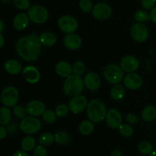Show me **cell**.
<instances>
[{
    "mask_svg": "<svg viewBox=\"0 0 156 156\" xmlns=\"http://www.w3.org/2000/svg\"><path fill=\"white\" fill-rule=\"evenodd\" d=\"M41 44L39 36L35 32L20 38L15 44V49L21 58L26 61H34L41 53Z\"/></svg>",
    "mask_w": 156,
    "mask_h": 156,
    "instance_id": "1",
    "label": "cell"
},
{
    "mask_svg": "<svg viewBox=\"0 0 156 156\" xmlns=\"http://www.w3.org/2000/svg\"><path fill=\"white\" fill-rule=\"evenodd\" d=\"M86 110L88 119L94 123L103 121L108 113L105 104L102 101L97 99H91L88 102Z\"/></svg>",
    "mask_w": 156,
    "mask_h": 156,
    "instance_id": "2",
    "label": "cell"
},
{
    "mask_svg": "<svg viewBox=\"0 0 156 156\" xmlns=\"http://www.w3.org/2000/svg\"><path fill=\"white\" fill-rule=\"evenodd\" d=\"M85 84L84 80L81 76L76 74H71L68 77L66 78L63 83V92L67 96L73 97V96L80 95L83 91Z\"/></svg>",
    "mask_w": 156,
    "mask_h": 156,
    "instance_id": "3",
    "label": "cell"
},
{
    "mask_svg": "<svg viewBox=\"0 0 156 156\" xmlns=\"http://www.w3.org/2000/svg\"><path fill=\"white\" fill-rule=\"evenodd\" d=\"M105 80L109 84L116 85L121 83L124 78V71L121 67L117 64H108L105 67L103 71Z\"/></svg>",
    "mask_w": 156,
    "mask_h": 156,
    "instance_id": "4",
    "label": "cell"
},
{
    "mask_svg": "<svg viewBox=\"0 0 156 156\" xmlns=\"http://www.w3.org/2000/svg\"><path fill=\"white\" fill-rule=\"evenodd\" d=\"M0 100L2 103L9 108L17 105L19 100V92L16 87L9 86L2 90L0 94Z\"/></svg>",
    "mask_w": 156,
    "mask_h": 156,
    "instance_id": "5",
    "label": "cell"
},
{
    "mask_svg": "<svg viewBox=\"0 0 156 156\" xmlns=\"http://www.w3.org/2000/svg\"><path fill=\"white\" fill-rule=\"evenodd\" d=\"M41 122L35 116H26L21 119L19 128L22 132L26 135H34L38 132L41 128Z\"/></svg>",
    "mask_w": 156,
    "mask_h": 156,
    "instance_id": "6",
    "label": "cell"
},
{
    "mask_svg": "<svg viewBox=\"0 0 156 156\" xmlns=\"http://www.w3.org/2000/svg\"><path fill=\"white\" fill-rule=\"evenodd\" d=\"M27 15L30 21L38 24L46 22L49 18L48 10L40 5L30 6L27 11Z\"/></svg>",
    "mask_w": 156,
    "mask_h": 156,
    "instance_id": "7",
    "label": "cell"
},
{
    "mask_svg": "<svg viewBox=\"0 0 156 156\" xmlns=\"http://www.w3.org/2000/svg\"><path fill=\"white\" fill-rule=\"evenodd\" d=\"M130 35L133 39L139 43H143L149 38V32L146 24L136 22L130 28Z\"/></svg>",
    "mask_w": 156,
    "mask_h": 156,
    "instance_id": "8",
    "label": "cell"
},
{
    "mask_svg": "<svg viewBox=\"0 0 156 156\" xmlns=\"http://www.w3.org/2000/svg\"><path fill=\"white\" fill-rule=\"evenodd\" d=\"M58 25L60 30L66 34H73L79 28V23L75 18L70 15H63L58 21Z\"/></svg>",
    "mask_w": 156,
    "mask_h": 156,
    "instance_id": "9",
    "label": "cell"
},
{
    "mask_svg": "<svg viewBox=\"0 0 156 156\" xmlns=\"http://www.w3.org/2000/svg\"><path fill=\"white\" fill-rule=\"evenodd\" d=\"M88 99L83 95H78L73 96L69 103V111L74 114H79L86 110L88 106Z\"/></svg>",
    "mask_w": 156,
    "mask_h": 156,
    "instance_id": "10",
    "label": "cell"
},
{
    "mask_svg": "<svg viewBox=\"0 0 156 156\" xmlns=\"http://www.w3.org/2000/svg\"><path fill=\"white\" fill-rule=\"evenodd\" d=\"M91 13L95 19L106 20L112 15V9L107 3L100 2L94 6Z\"/></svg>",
    "mask_w": 156,
    "mask_h": 156,
    "instance_id": "11",
    "label": "cell"
},
{
    "mask_svg": "<svg viewBox=\"0 0 156 156\" xmlns=\"http://www.w3.org/2000/svg\"><path fill=\"white\" fill-rule=\"evenodd\" d=\"M105 119L108 125L111 128H118L122 124L123 117L118 110L111 109L107 113Z\"/></svg>",
    "mask_w": 156,
    "mask_h": 156,
    "instance_id": "12",
    "label": "cell"
},
{
    "mask_svg": "<svg viewBox=\"0 0 156 156\" xmlns=\"http://www.w3.org/2000/svg\"><path fill=\"white\" fill-rule=\"evenodd\" d=\"M143 79L141 76L136 73H129L123 78V84L127 89L136 90L143 86Z\"/></svg>",
    "mask_w": 156,
    "mask_h": 156,
    "instance_id": "13",
    "label": "cell"
},
{
    "mask_svg": "<svg viewBox=\"0 0 156 156\" xmlns=\"http://www.w3.org/2000/svg\"><path fill=\"white\" fill-rule=\"evenodd\" d=\"M120 66L124 72L128 73H133L140 67V61L136 57L128 55L122 58Z\"/></svg>",
    "mask_w": 156,
    "mask_h": 156,
    "instance_id": "14",
    "label": "cell"
},
{
    "mask_svg": "<svg viewBox=\"0 0 156 156\" xmlns=\"http://www.w3.org/2000/svg\"><path fill=\"white\" fill-rule=\"evenodd\" d=\"M85 87L91 91H95L98 90L101 84V80L98 73L95 72H89L84 77Z\"/></svg>",
    "mask_w": 156,
    "mask_h": 156,
    "instance_id": "15",
    "label": "cell"
},
{
    "mask_svg": "<svg viewBox=\"0 0 156 156\" xmlns=\"http://www.w3.org/2000/svg\"><path fill=\"white\" fill-rule=\"evenodd\" d=\"M26 110L27 114L31 116L37 117L44 114V112L46 111V106L41 100H32L27 103Z\"/></svg>",
    "mask_w": 156,
    "mask_h": 156,
    "instance_id": "16",
    "label": "cell"
},
{
    "mask_svg": "<svg viewBox=\"0 0 156 156\" xmlns=\"http://www.w3.org/2000/svg\"><path fill=\"white\" fill-rule=\"evenodd\" d=\"M22 73L25 80L29 84H37L39 82L40 78H41V73H40L39 70L34 66L29 65L25 67L23 69Z\"/></svg>",
    "mask_w": 156,
    "mask_h": 156,
    "instance_id": "17",
    "label": "cell"
},
{
    "mask_svg": "<svg viewBox=\"0 0 156 156\" xmlns=\"http://www.w3.org/2000/svg\"><path fill=\"white\" fill-rule=\"evenodd\" d=\"M82 42L81 37L75 33L68 34L63 38L64 45L72 50H76L80 48L82 46Z\"/></svg>",
    "mask_w": 156,
    "mask_h": 156,
    "instance_id": "18",
    "label": "cell"
},
{
    "mask_svg": "<svg viewBox=\"0 0 156 156\" xmlns=\"http://www.w3.org/2000/svg\"><path fill=\"white\" fill-rule=\"evenodd\" d=\"M30 23V18H29L27 14L21 12L17 14L13 19V26L16 30L24 31L28 27Z\"/></svg>",
    "mask_w": 156,
    "mask_h": 156,
    "instance_id": "19",
    "label": "cell"
},
{
    "mask_svg": "<svg viewBox=\"0 0 156 156\" xmlns=\"http://www.w3.org/2000/svg\"><path fill=\"white\" fill-rule=\"evenodd\" d=\"M55 70L59 76L66 78L73 74V66L66 61H59L56 65Z\"/></svg>",
    "mask_w": 156,
    "mask_h": 156,
    "instance_id": "20",
    "label": "cell"
},
{
    "mask_svg": "<svg viewBox=\"0 0 156 156\" xmlns=\"http://www.w3.org/2000/svg\"><path fill=\"white\" fill-rule=\"evenodd\" d=\"M4 68L8 73L11 75H17L22 72V67L19 61L11 59L5 63Z\"/></svg>",
    "mask_w": 156,
    "mask_h": 156,
    "instance_id": "21",
    "label": "cell"
},
{
    "mask_svg": "<svg viewBox=\"0 0 156 156\" xmlns=\"http://www.w3.org/2000/svg\"><path fill=\"white\" fill-rule=\"evenodd\" d=\"M40 41L41 44L46 47H52L57 42V37L54 33L50 32H45L40 35Z\"/></svg>",
    "mask_w": 156,
    "mask_h": 156,
    "instance_id": "22",
    "label": "cell"
},
{
    "mask_svg": "<svg viewBox=\"0 0 156 156\" xmlns=\"http://www.w3.org/2000/svg\"><path fill=\"white\" fill-rule=\"evenodd\" d=\"M36 146V139L33 136H25V137L23 138L21 142V150L26 151V152L33 151Z\"/></svg>",
    "mask_w": 156,
    "mask_h": 156,
    "instance_id": "23",
    "label": "cell"
},
{
    "mask_svg": "<svg viewBox=\"0 0 156 156\" xmlns=\"http://www.w3.org/2000/svg\"><path fill=\"white\" fill-rule=\"evenodd\" d=\"M142 118L146 122H152L156 119V108L154 106H147L142 111Z\"/></svg>",
    "mask_w": 156,
    "mask_h": 156,
    "instance_id": "24",
    "label": "cell"
},
{
    "mask_svg": "<svg viewBox=\"0 0 156 156\" xmlns=\"http://www.w3.org/2000/svg\"><path fill=\"white\" fill-rule=\"evenodd\" d=\"M94 122L91 121L90 119L88 120H84L79 124V131L83 136H88L91 135L94 132Z\"/></svg>",
    "mask_w": 156,
    "mask_h": 156,
    "instance_id": "25",
    "label": "cell"
},
{
    "mask_svg": "<svg viewBox=\"0 0 156 156\" xmlns=\"http://www.w3.org/2000/svg\"><path fill=\"white\" fill-rule=\"evenodd\" d=\"M12 114L10 109L7 106L0 107V125H7L12 120Z\"/></svg>",
    "mask_w": 156,
    "mask_h": 156,
    "instance_id": "26",
    "label": "cell"
},
{
    "mask_svg": "<svg viewBox=\"0 0 156 156\" xmlns=\"http://www.w3.org/2000/svg\"><path fill=\"white\" fill-rule=\"evenodd\" d=\"M111 98L114 100H120L125 96V88L121 84H116L111 88L110 92Z\"/></svg>",
    "mask_w": 156,
    "mask_h": 156,
    "instance_id": "27",
    "label": "cell"
},
{
    "mask_svg": "<svg viewBox=\"0 0 156 156\" xmlns=\"http://www.w3.org/2000/svg\"><path fill=\"white\" fill-rule=\"evenodd\" d=\"M55 142L59 145H66L69 142L70 136L65 131H59L54 135Z\"/></svg>",
    "mask_w": 156,
    "mask_h": 156,
    "instance_id": "28",
    "label": "cell"
},
{
    "mask_svg": "<svg viewBox=\"0 0 156 156\" xmlns=\"http://www.w3.org/2000/svg\"><path fill=\"white\" fill-rule=\"evenodd\" d=\"M134 19L136 22L144 23L151 20L150 14L145 9H140L134 13Z\"/></svg>",
    "mask_w": 156,
    "mask_h": 156,
    "instance_id": "29",
    "label": "cell"
},
{
    "mask_svg": "<svg viewBox=\"0 0 156 156\" xmlns=\"http://www.w3.org/2000/svg\"><path fill=\"white\" fill-rule=\"evenodd\" d=\"M138 149L139 151L144 155H149L154 151L153 145L147 141H143L140 142L138 146Z\"/></svg>",
    "mask_w": 156,
    "mask_h": 156,
    "instance_id": "30",
    "label": "cell"
},
{
    "mask_svg": "<svg viewBox=\"0 0 156 156\" xmlns=\"http://www.w3.org/2000/svg\"><path fill=\"white\" fill-rule=\"evenodd\" d=\"M55 141V136L50 132H45L41 135L39 138L40 145L44 146H49Z\"/></svg>",
    "mask_w": 156,
    "mask_h": 156,
    "instance_id": "31",
    "label": "cell"
},
{
    "mask_svg": "<svg viewBox=\"0 0 156 156\" xmlns=\"http://www.w3.org/2000/svg\"><path fill=\"white\" fill-rule=\"evenodd\" d=\"M118 128L120 134L123 137H130L133 134V128L129 124H121Z\"/></svg>",
    "mask_w": 156,
    "mask_h": 156,
    "instance_id": "32",
    "label": "cell"
},
{
    "mask_svg": "<svg viewBox=\"0 0 156 156\" xmlns=\"http://www.w3.org/2000/svg\"><path fill=\"white\" fill-rule=\"evenodd\" d=\"M42 118L43 120L45 122H47V123H53V122H56V113L51 110H46V111L44 112V114L42 115Z\"/></svg>",
    "mask_w": 156,
    "mask_h": 156,
    "instance_id": "33",
    "label": "cell"
},
{
    "mask_svg": "<svg viewBox=\"0 0 156 156\" xmlns=\"http://www.w3.org/2000/svg\"><path fill=\"white\" fill-rule=\"evenodd\" d=\"M13 114L18 119H24V117L27 116V114L26 107H24L20 105H16L15 106L13 107Z\"/></svg>",
    "mask_w": 156,
    "mask_h": 156,
    "instance_id": "34",
    "label": "cell"
},
{
    "mask_svg": "<svg viewBox=\"0 0 156 156\" xmlns=\"http://www.w3.org/2000/svg\"><path fill=\"white\" fill-rule=\"evenodd\" d=\"M69 111V106L66 104H59L55 109V113H56V116L58 117H65L67 116Z\"/></svg>",
    "mask_w": 156,
    "mask_h": 156,
    "instance_id": "35",
    "label": "cell"
},
{
    "mask_svg": "<svg viewBox=\"0 0 156 156\" xmlns=\"http://www.w3.org/2000/svg\"><path fill=\"white\" fill-rule=\"evenodd\" d=\"M79 7L82 12L85 13H90L93 10V3L91 0H80L79 1Z\"/></svg>",
    "mask_w": 156,
    "mask_h": 156,
    "instance_id": "36",
    "label": "cell"
},
{
    "mask_svg": "<svg viewBox=\"0 0 156 156\" xmlns=\"http://www.w3.org/2000/svg\"><path fill=\"white\" fill-rule=\"evenodd\" d=\"M85 70V64L82 61H76L73 64V74L78 75V76H81L84 73Z\"/></svg>",
    "mask_w": 156,
    "mask_h": 156,
    "instance_id": "37",
    "label": "cell"
},
{
    "mask_svg": "<svg viewBox=\"0 0 156 156\" xmlns=\"http://www.w3.org/2000/svg\"><path fill=\"white\" fill-rule=\"evenodd\" d=\"M14 4L19 10H28L30 8V0H14Z\"/></svg>",
    "mask_w": 156,
    "mask_h": 156,
    "instance_id": "38",
    "label": "cell"
},
{
    "mask_svg": "<svg viewBox=\"0 0 156 156\" xmlns=\"http://www.w3.org/2000/svg\"><path fill=\"white\" fill-rule=\"evenodd\" d=\"M47 150L45 146L42 145H37L33 150L34 156H47Z\"/></svg>",
    "mask_w": 156,
    "mask_h": 156,
    "instance_id": "39",
    "label": "cell"
},
{
    "mask_svg": "<svg viewBox=\"0 0 156 156\" xmlns=\"http://www.w3.org/2000/svg\"><path fill=\"white\" fill-rule=\"evenodd\" d=\"M140 2L145 10H151L155 7L156 0H140Z\"/></svg>",
    "mask_w": 156,
    "mask_h": 156,
    "instance_id": "40",
    "label": "cell"
},
{
    "mask_svg": "<svg viewBox=\"0 0 156 156\" xmlns=\"http://www.w3.org/2000/svg\"><path fill=\"white\" fill-rule=\"evenodd\" d=\"M126 121L129 124H136L140 121V118L137 115L129 113L126 117Z\"/></svg>",
    "mask_w": 156,
    "mask_h": 156,
    "instance_id": "41",
    "label": "cell"
},
{
    "mask_svg": "<svg viewBox=\"0 0 156 156\" xmlns=\"http://www.w3.org/2000/svg\"><path fill=\"white\" fill-rule=\"evenodd\" d=\"M8 133V130L4 125H0V140H2L6 137Z\"/></svg>",
    "mask_w": 156,
    "mask_h": 156,
    "instance_id": "42",
    "label": "cell"
},
{
    "mask_svg": "<svg viewBox=\"0 0 156 156\" xmlns=\"http://www.w3.org/2000/svg\"><path fill=\"white\" fill-rule=\"evenodd\" d=\"M149 14H150V18L152 22L156 24V6L152 9H151V12Z\"/></svg>",
    "mask_w": 156,
    "mask_h": 156,
    "instance_id": "43",
    "label": "cell"
},
{
    "mask_svg": "<svg viewBox=\"0 0 156 156\" xmlns=\"http://www.w3.org/2000/svg\"><path fill=\"white\" fill-rule=\"evenodd\" d=\"M12 156H30V155H29L28 153L26 152V151H23V150H20V151H15Z\"/></svg>",
    "mask_w": 156,
    "mask_h": 156,
    "instance_id": "44",
    "label": "cell"
},
{
    "mask_svg": "<svg viewBox=\"0 0 156 156\" xmlns=\"http://www.w3.org/2000/svg\"><path fill=\"white\" fill-rule=\"evenodd\" d=\"M111 156H122V152L118 148H115L111 153Z\"/></svg>",
    "mask_w": 156,
    "mask_h": 156,
    "instance_id": "45",
    "label": "cell"
},
{
    "mask_svg": "<svg viewBox=\"0 0 156 156\" xmlns=\"http://www.w3.org/2000/svg\"><path fill=\"white\" fill-rule=\"evenodd\" d=\"M4 44H5V38L2 35V34L0 33V48H2V47L4 46Z\"/></svg>",
    "mask_w": 156,
    "mask_h": 156,
    "instance_id": "46",
    "label": "cell"
},
{
    "mask_svg": "<svg viewBox=\"0 0 156 156\" xmlns=\"http://www.w3.org/2000/svg\"><path fill=\"white\" fill-rule=\"evenodd\" d=\"M5 29V24L4 22H3L2 20H0V33H2V32L4 31Z\"/></svg>",
    "mask_w": 156,
    "mask_h": 156,
    "instance_id": "47",
    "label": "cell"
},
{
    "mask_svg": "<svg viewBox=\"0 0 156 156\" xmlns=\"http://www.w3.org/2000/svg\"><path fill=\"white\" fill-rule=\"evenodd\" d=\"M0 2L3 3V4H9L11 3V0H0Z\"/></svg>",
    "mask_w": 156,
    "mask_h": 156,
    "instance_id": "48",
    "label": "cell"
},
{
    "mask_svg": "<svg viewBox=\"0 0 156 156\" xmlns=\"http://www.w3.org/2000/svg\"><path fill=\"white\" fill-rule=\"evenodd\" d=\"M149 156H156V151H153Z\"/></svg>",
    "mask_w": 156,
    "mask_h": 156,
    "instance_id": "49",
    "label": "cell"
}]
</instances>
